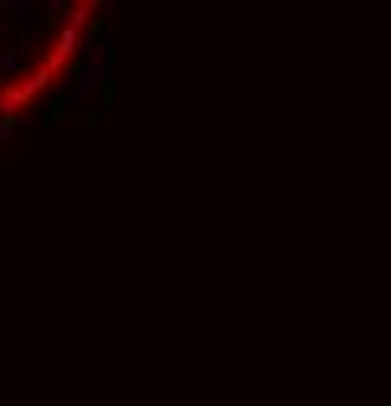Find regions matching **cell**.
<instances>
[{
    "label": "cell",
    "instance_id": "1",
    "mask_svg": "<svg viewBox=\"0 0 391 406\" xmlns=\"http://www.w3.org/2000/svg\"><path fill=\"white\" fill-rule=\"evenodd\" d=\"M106 74H110V51H102V55H94V59L86 63L83 78H78V86H71V90H67L63 106H78V102H90V98L98 94V86L106 83Z\"/></svg>",
    "mask_w": 391,
    "mask_h": 406
},
{
    "label": "cell",
    "instance_id": "2",
    "mask_svg": "<svg viewBox=\"0 0 391 406\" xmlns=\"http://www.w3.org/2000/svg\"><path fill=\"white\" fill-rule=\"evenodd\" d=\"M51 83H55V74H51V71H43V67H36V71H28V74H24V78H20L16 86H20V94H24V102H32V98H39V94H43V90H47Z\"/></svg>",
    "mask_w": 391,
    "mask_h": 406
},
{
    "label": "cell",
    "instance_id": "3",
    "mask_svg": "<svg viewBox=\"0 0 391 406\" xmlns=\"http://www.w3.org/2000/svg\"><path fill=\"white\" fill-rule=\"evenodd\" d=\"M24 94H20V86H16V78L4 90H0V118H20V109H24Z\"/></svg>",
    "mask_w": 391,
    "mask_h": 406
},
{
    "label": "cell",
    "instance_id": "4",
    "mask_svg": "<svg viewBox=\"0 0 391 406\" xmlns=\"http://www.w3.org/2000/svg\"><path fill=\"white\" fill-rule=\"evenodd\" d=\"M94 8H98V4H71V8H67V20H63V28H74V32H83Z\"/></svg>",
    "mask_w": 391,
    "mask_h": 406
},
{
    "label": "cell",
    "instance_id": "5",
    "mask_svg": "<svg viewBox=\"0 0 391 406\" xmlns=\"http://www.w3.org/2000/svg\"><path fill=\"white\" fill-rule=\"evenodd\" d=\"M16 133H20V118H0V149L12 141Z\"/></svg>",
    "mask_w": 391,
    "mask_h": 406
},
{
    "label": "cell",
    "instance_id": "6",
    "mask_svg": "<svg viewBox=\"0 0 391 406\" xmlns=\"http://www.w3.org/2000/svg\"><path fill=\"white\" fill-rule=\"evenodd\" d=\"M16 55H20L16 47L0 51V74H16Z\"/></svg>",
    "mask_w": 391,
    "mask_h": 406
},
{
    "label": "cell",
    "instance_id": "7",
    "mask_svg": "<svg viewBox=\"0 0 391 406\" xmlns=\"http://www.w3.org/2000/svg\"><path fill=\"white\" fill-rule=\"evenodd\" d=\"M71 4H63V0H51L47 4V20H59V12H67Z\"/></svg>",
    "mask_w": 391,
    "mask_h": 406
}]
</instances>
